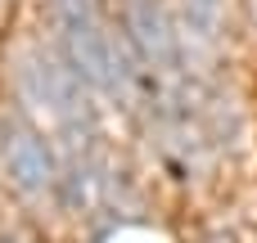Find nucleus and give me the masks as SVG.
Here are the masks:
<instances>
[{
	"instance_id": "nucleus-1",
	"label": "nucleus",
	"mask_w": 257,
	"mask_h": 243,
	"mask_svg": "<svg viewBox=\"0 0 257 243\" xmlns=\"http://www.w3.org/2000/svg\"><path fill=\"white\" fill-rule=\"evenodd\" d=\"M45 23L54 32V50L81 77L90 95L126 99L140 86V63L126 41H117L99 14V0H41Z\"/></svg>"
},
{
	"instance_id": "nucleus-2",
	"label": "nucleus",
	"mask_w": 257,
	"mask_h": 243,
	"mask_svg": "<svg viewBox=\"0 0 257 243\" xmlns=\"http://www.w3.org/2000/svg\"><path fill=\"white\" fill-rule=\"evenodd\" d=\"M0 167H5L9 189L27 203H41V198L59 194L63 162H59L54 144L45 140V131L27 113H9L0 122Z\"/></svg>"
},
{
	"instance_id": "nucleus-3",
	"label": "nucleus",
	"mask_w": 257,
	"mask_h": 243,
	"mask_svg": "<svg viewBox=\"0 0 257 243\" xmlns=\"http://www.w3.org/2000/svg\"><path fill=\"white\" fill-rule=\"evenodd\" d=\"M122 41L131 45L136 63L149 72H176L185 63L181 54V27L167 14L163 0H122Z\"/></svg>"
},
{
	"instance_id": "nucleus-4",
	"label": "nucleus",
	"mask_w": 257,
	"mask_h": 243,
	"mask_svg": "<svg viewBox=\"0 0 257 243\" xmlns=\"http://www.w3.org/2000/svg\"><path fill=\"white\" fill-rule=\"evenodd\" d=\"M181 18V54L185 59H199L208 54L217 41H221V0H176Z\"/></svg>"
},
{
	"instance_id": "nucleus-5",
	"label": "nucleus",
	"mask_w": 257,
	"mask_h": 243,
	"mask_svg": "<svg viewBox=\"0 0 257 243\" xmlns=\"http://www.w3.org/2000/svg\"><path fill=\"white\" fill-rule=\"evenodd\" d=\"M199 243H244V239H239V230H235V225H217V230H208Z\"/></svg>"
},
{
	"instance_id": "nucleus-6",
	"label": "nucleus",
	"mask_w": 257,
	"mask_h": 243,
	"mask_svg": "<svg viewBox=\"0 0 257 243\" xmlns=\"http://www.w3.org/2000/svg\"><path fill=\"white\" fill-rule=\"evenodd\" d=\"M0 243H32V239L18 234V230H9V225H0Z\"/></svg>"
}]
</instances>
